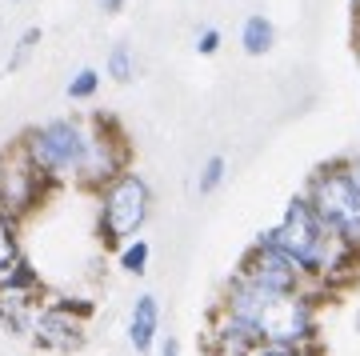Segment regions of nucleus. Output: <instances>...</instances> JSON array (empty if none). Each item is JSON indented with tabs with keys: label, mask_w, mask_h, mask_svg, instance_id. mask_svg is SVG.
Returning a JSON list of instances; mask_svg holds the SVG:
<instances>
[{
	"label": "nucleus",
	"mask_w": 360,
	"mask_h": 356,
	"mask_svg": "<svg viewBox=\"0 0 360 356\" xmlns=\"http://www.w3.org/2000/svg\"><path fill=\"white\" fill-rule=\"evenodd\" d=\"M272 248H281L316 296H340L348 284L360 280V253H352L328 224H324L312 204L304 201V192L288 201V208L281 212V220L269 232H260Z\"/></svg>",
	"instance_id": "f257e3e1"
},
{
	"label": "nucleus",
	"mask_w": 360,
	"mask_h": 356,
	"mask_svg": "<svg viewBox=\"0 0 360 356\" xmlns=\"http://www.w3.org/2000/svg\"><path fill=\"white\" fill-rule=\"evenodd\" d=\"M224 312L240 317L272 348H324V296L316 293H260L240 276H229L217 300Z\"/></svg>",
	"instance_id": "f03ea898"
},
{
	"label": "nucleus",
	"mask_w": 360,
	"mask_h": 356,
	"mask_svg": "<svg viewBox=\"0 0 360 356\" xmlns=\"http://www.w3.org/2000/svg\"><path fill=\"white\" fill-rule=\"evenodd\" d=\"M89 140H92V132L80 120H65L60 116V120H49V125L32 128L25 136V148L49 184H65V180H80V168L89 160Z\"/></svg>",
	"instance_id": "7ed1b4c3"
},
{
	"label": "nucleus",
	"mask_w": 360,
	"mask_h": 356,
	"mask_svg": "<svg viewBox=\"0 0 360 356\" xmlns=\"http://www.w3.org/2000/svg\"><path fill=\"white\" fill-rule=\"evenodd\" d=\"M96 196H101V220H96V229H101V241L108 248H120V244L136 241L144 232V224H148V217H153V189L136 172H120Z\"/></svg>",
	"instance_id": "20e7f679"
},
{
	"label": "nucleus",
	"mask_w": 360,
	"mask_h": 356,
	"mask_svg": "<svg viewBox=\"0 0 360 356\" xmlns=\"http://www.w3.org/2000/svg\"><path fill=\"white\" fill-rule=\"evenodd\" d=\"M304 201L352 253H360V189L345 165H324L321 172H312Z\"/></svg>",
	"instance_id": "39448f33"
},
{
	"label": "nucleus",
	"mask_w": 360,
	"mask_h": 356,
	"mask_svg": "<svg viewBox=\"0 0 360 356\" xmlns=\"http://www.w3.org/2000/svg\"><path fill=\"white\" fill-rule=\"evenodd\" d=\"M92 329V305L89 300H72V296H49L32 317L28 341L37 344L40 352L52 356H72L89 344Z\"/></svg>",
	"instance_id": "423d86ee"
},
{
	"label": "nucleus",
	"mask_w": 360,
	"mask_h": 356,
	"mask_svg": "<svg viewBox=\"0 0 360 356\" xmlns=\"http://www.w3.org/2000/svg\"><path fill=\"white\" fill-rule=\"evenodd\" d=\"M49 192V180L32 165L25 140L0 153V212H8L13 220H25Z\"/></svg>",
	"instance_id": "0eeeda50"
},
{
	"label": "nucleus",
	"mask_w": 360,
	"mask_h": 356,
	"mask_svg": "<svg viewBox=\"0 0 360 356\" xmlns=\"http://www.w3.org/2000/svg\"><path fill=\"white\" fill-rule=\"evenodd\" d=\"M232 276H240L245 284H252L260 293H304L309 288L304 276H300V268L281 248H272L264 236H257V241L248 244V253L240 256V265L232 268Z\"/></svg>",
	"instance_id": "6e6552de"
},
{
	"label": "nucleus",
	"mask_w": 360,
	"mask_h": 356,
	"mask_svg": "<svg viewBox=\"0 0 360 356\" xmlns=\"http://www.w3.org/2000/svg\"><path fill=\"white\" fill-rule=\"evenodd\" d=\"M200 341H205V356H252L260 348L257 332L248 329L240 317L224 312L220 305L208 308V320H205Z\"/></svg>",
	"instance_id": "1a4fd4ad"
},
{
	"label": "nucleus",
	"mask_w": 360,
	"mask_h": 356,
	"mask_svg": "<svg viewBox=\"0 0 360 356\" xmlns=\"http://www.w3.org/2000/svg\"><path fill=\"white\" fill-rule=\"evenodd\" d=\"M160 324H165L160 300H156L153 293H141L136 300H132V312H129V344H132V352H136V356L156 352L160 341H165Z\"/></svg>",
	"instance_id": "9d476101"
},
{
	"label": "nucleus",
	"mask_w": 360,
	"mask_h": 356,
	"mask_svg": "<svg viewBox=\"0 0 360 356\" xmlns=\"http://www.w3.org/2000/svg\"><path fill=\"white\" fill-rule=\"evenodd\" d=\"M240 44H245L248 56H264L276 44V28H272L269 16H248L245 28H240Z\"/></svg>",
	"instance_id": "9b49d317"
},
{
	"label": "nucleus",
	"mask_w": 360,
	"mask_h": 356,
	"mask_svg": "<svg viewBox=\"0 0 360 356\" xmlns=\"http://www.w3.org/2000/svg\"><path fill=\"white\" fill-rule=\"evenodd\" d=\"M148 260H153V244L144 241V236H136V241L116 248V268H120L124 276H144V272H148Z\"/></svg>",
	"instance_id": "f8f14e48"
},
{
	"label": "nucleus",
	"mask_w": 360,
	"mask_h": 356,
	"mask_svg": "<svg viewBox=\"0 0 360 356\" xmlns=\"http://www.w3.org/2000/svg\"><path fill=\"white\" fill-rule=\"evenodd\" d=\"M20 256H25V248H20V220L0 212V272L13 268Z\"/></svg>",
	"instance_id": "ddd939ff"
},
{
	"label": "nucleus",
	"mask_w": 360,
	"mask_h": 356,
	"mask_svg": "<svg viewBox=\"0 0 360 356\" xmlns=\"http://www.w3.org/2000/svg\"><path fill=\"white\" fill-rule=\"evenodd\" d=\"M224 172H229V160L224 156H208L205 165H200V177H196V192L200 196H212L224 184Z\"/></svg>",
	"instance_id": "4468645a"
},
{
	"label": "nucleus",
	"mask_w": 360,
	"mask_h": 356,
	"mask_svg": "<svg viewBox=\"0 0 360 356\" xmlns=\"http://www.w3.org/2000/svg\"><path fill=\"white\" fill-rule=\"evenodd\" d=\"M104 68H108V77H112V80L129 84V80L136 77V61H132V49H129V44H116V49L108 52V64H104Z\"/></svg>",
	"instance_id": "2eb2a0df"
},
{
	"label": "nucleus",
	"mask_w": 360,
	"mask_h": 356,
	"mask_svg": "<svg viewBox=\"0 0 360 356\" xmlns=\"http://www.w3.org/2000/svg\"><path fill=\"white\" fill-rule=\"evenodd\" d=\"M96 89H101V72H96V68H80L77 77L68 80V96H72V101H92Z\"/></svg>",
	"instance_id": "dca6fc26"
},
{
	"label": "nucleus",
	"mask_w": 360,
	"mask_h": 356,
	"mask_svg": "<svg viewBox=\"0 0 360 356\" xmlns=\"http://www.w3.org/2000/svg\"><path fill=\"white\" fill-rule=\"evenodd\" d=\"M37 40H40V28H28L25 37L16 40L13 56H8V72H16V68H25V64H28V56H32V49H37Z\"/></svg>",
	"instance_id": "f3484780"
},
{
	"label": "nucleus",
	"mask_w": 360,
	"mask_h": 356,
	"mask_svg": "<svg viewBox=\"0 0 360 356\" xmlns=\"http://www.w3.org/2000/svg\"><path fill=\"white\" fill-rule=\"evenodd\" d=\"M252 356H324V348H272V344H260Z\"/></svg>",
	"instance_id": "a211bd4d"
},
{
	"label": "nucleus",
	"mask_w": 360,
	"mask_h": 356,
	"mask_svg": "<svg viewBox=\"0 0 360 356\" xmlns=\"http://www.w3.org/2000/svg\"><path fill=\"white\" fill-rule=\"evenodd\" d=\"M217 49H220V32L217 28H205V32L196 37V52H200V56H212Z\"/></svg>",
	"instance_id": "6ab92c4d"
},
{
	"label": "nucleus",
	"mask_w": 360,
	"mask_h": 356,
	"mask_svg": "<svg viewBox=\"0 0 360 356\" xmlns=\"http://www.w3.org/2000/svg\"><path fill=\"white\" fill-rule=\"evenodd\" d=\"M156 356H180V341H176V336H165L160 348H156Z\"/></svg>",
	"instance_id": "aec40b11"
},
{
	"label": "nucleus",
	"mask_w": 360,
	"mask_h": 356,
	"mask_svg": "<svg viewBox=\"0 0 360 356\" xmlns=\"http://www.w3.org/2000/svg\"><path fill=\"white\" fill-rule=\"evenodd\" d=\"M120 4H124V0H101L104 13H120Z\"/></svg>",
	"instance_id": "412c9836"
}]
</instances>
